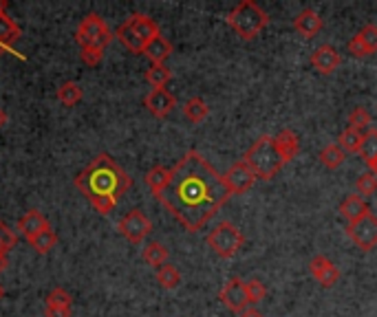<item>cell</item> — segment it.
Here are the masks:
<instances>
[{
	"mask_svg": "<svg viewBox=\"0 0 377 317\" xmlns=\"http://www.w3.org/2000/svg\"><path fill=\"white\" fill-rule=\"evenodd\" d=\"M232 196L223 174L196 150H188L179 163L170 168V181L155 198L188 231L203 229Z\"/></svg>",
	"mask_w": 377,
	"mask_h": 317,
	"instance_id": "6da1fadb",
	"label": "cell"
},
{
	"mask_svg": "<svg viewBox=\"0 0 377 317\" xmlns=\"http://www.w3.org/2000/svg\"><path fill=\"white\" fill-rule=\"evenodd\" d=\"M75 188L99 214H111L119 198L131 190V176L109 154H99L75 176Z\"/></svg>",
	"mask_w": 377,
	"mask_h": 317,
	"instance_id": "7a4b0ae2",
	"label": "cell"
},
{
	"mask_svg": "<svg viewBox=\"0 0 377 317\" xmlns=\"http://www.w3.org/2000/svg\"><path fill=\"white\" fill-rule=\"evenodd\" d=\"M113 38L115 34H111L104 18H99L97 14H86V18H82V22L78 24V31H75L82 62L89 66H97L104 58V49L111 44Z\"/></svg>",
	"mask_w": 377,
	"mask_h": 317,
	"instance_id": "3957f363",
	"label": "cell"
},
{
	"mask_svg": "<svg viewBox=\"0 0 377 317\" xmlns=\"http://www.w3.org/2000/svg\"><path fill=\"white\" fill-rule=\"evenodd\" d=\"M243 161L249 166V170L254 172L256 178H263V181H271L285 166L271 135H261L254 144H251L243 156Z\"/></svg>",
	"mask_w": 377,
	"mask_h": 317,
	"instance_id": "277c9868",
	"label": "cell"
},
{
	"mask_svg": "<svg viewBox=\"0 0 377 317\" xmlns=\"http://www.w3.org/2000/svg\"><path fill=\"white\" fill-rule=\"evenodd\" d=\"M228 22L232 26V31L241 40H254L267 24V14L251 0H245L236 9L230 11Z\"/></svg>",
	"mask_w": 377,
	"mask_h": 317,
	"instance_id": "5b68a950",
	"label": "cell"
},
{
	"mask_svg": "<svg viewBox=\"0 0 377 317\" xmlns=\"http://www.w3.org/2000/svg\"><path fill=\"white\" fill-rule=\"evenodd\" d=\"M245 243V236L243 231L230 223V221H223L218 223L210 233H208V245L212 247V251L221 258H232L236 256V251L243 247Z\"/></svg>",
	"mask_w": 377,
	"mask_h": 317,
	"instance_id": "8992f818",
	"label": "cell"
},
{
	"mask_svg": "<svg viewBox=\"0 0 377 317\" xmlns=\"http://www.w3.org/2000/svg\"><path fill=\"white\" fill-rule=\"evenodd\" d=\"M346 236L353 241L362 251H371L377 247V216L375 214H364L360 221L346 225Z\"/></svg>",
	"mask_w": 377,
	"mask_h": 317,
	"instance_id": "52a82bcc",
	"label": "cell"
},
{
	"mask_svg": "<svg viewBox=\"0 0 377 317\" xmlns=\"http://www.w3.org/2000/svg\"><path fill=\"white\" fill-rule=\"evenodd\" d=\"M117 229H119V233H121L129 243L139 245V243L146 241L148 233L153 231V223L148 221V216L144 214V211H139V209H131L129 214H126V216L119 221Z\"/></svg>",
	"mask_w": 377,
	"mask_h": 317,
	"instance_id": "ba28073f",
	"label": "cell"
},
{
	"mask_svg": "<svg viewBox=\"0 0 377 317\" xmlns=\"http://www.w3.org/2000/svg\"><path fill=\"white\" fill-rule=\"evenodd\" d=\"M7 5L0 3V56H5V53H11V56H18L20 60H27L22 56V53L16 51V42L20 40L22 31L20 26L16 24V20L9 18V14L5 11Z\"/></svg>",
	"mask_w": 377,
	"mask_h": 317,
	"instance_id": "9c48e42d",
	"label": "cell"
},
{
	"mask_svg": "<svg viewBox=\"0 0 377 317\" xmlns=\"http://www.w3.org/2000/svg\"><path fill=\"white\" fill-rule=\"evenodd\" d=\"M144 106L148 109L150 115L164 119L174 111V106H177V97H174L168 89H153L144 97Z\"/></svg>",
	"mask_w": 377,
	"mask_h": 317,
	"instance_id": "30bf717a",
	"label": "cell"
},
{
	"mask_svg": "<svg viewBox=\"0 0 377 317\" xmlns=\"http://www.w3.org/2000/svg\"><path fill=\"white\" fill-rule=\"evenodd\" d=\"M223 178H225V183H228V188H230L232 194L247 192L251 185H254V181H256L254 172L249 170V166L243 161V158H241V161H236L234 166H230V170L223 174Z\"/></svg>",
	"mask_w": 377,
	"mask_h": 317,
	"instance_id": "8fae6325",
	"label": "cell"
},
{
	"mask_svg": "<svg viewBox=\"0 0 377 317\" xmlns=\"http://www.w3.org/2000/svg\"><path fill=\"white\" fill-rule=\"evenodd\" d=\"M218 300L234 313L245 311L249 306V300H247V293H245V282L238 280V278H232L228 284L223 286V291L218 293Z\"/></svg>",
	"mask_w": 377,
	"mask_h": 317,
	"instance_id": "7c38bea8",
	"label": "cell"
},
{
	"mask_svg": "<svg viewBox=\"0 0 377 317\" xmlns=\"http://www.w3.org/2000/svg\"><path fill=\"white\" fill-rule=\"evenodd\" d=\"M309 271H311V276L320 282V286H324V288L336 286V282H338V278H340L338 267H336V264H333L329 258H324V256H316V258H311V262H309Z\"/></svg>",
	"mask_w": 377,
	"mask_h": 317,
	"instance_id": "4fadbf2b",
	"label": "cell"
},
{
	"mask_svg": "<svg viewBox=\"0 0 377 317\" xmlns=\"http://www.w3.org/2000/svg\"><path fill=\"white\" fill-rule=\"evenodd\" d=\"M311 64L318 73L322 75H331L340 66V53L331 44H320L311 53Z\"/></svg>",
	"mask_w": 377,
	"mask_h": 317,
	"instance_id": "5bb4252c",
	"label": "cell"
},
{
	"mask_svg": "<svg viewBox=\"0 0 377 317\" xmlns=\"http://www.w3.org/2000/svg\"><path fill=\"white\" fill-rule=\"evenodd\" d=\"M49 227H51V225H49V221L40 214L38 209L27 211V214L18 221V231H20V236L27 238V243H31L36 236H40Z\"/></svg>",
	"mask_w": 377,
	"mask_h": 317,
	"instance_id": "9a60e30c",
	"label": "cell"
},
{
	"mask_svg": "<svg viewBox=\"0 0 377 317\" xmlns=\"http://www.w3.org/2000/svg\"><path fill=\"white\" fill-rule=\"evenodd\" d=\"M273 141H276V148H278V154L283 156L285 163L298 156V152H300V139H298V135H296L293 130H289V128L281 130L278 135L273 137Z\"/></svg>",
	"mask_w": 377,
	"mask_h": 317,
	"instance_id": "2e32d148",
	"label": "cell"
},
{
	"mask_svg": "<svg viewBox=\"0 0 377 317\" xmlns=\"http://www.w3.org/2000/svg\"><path fill=\"white\" fill-rule=\"evenodd\" d=\"M293 26H296V31L300 36H305V38H313L320 34L322 29V18L313 11V9H305V11H300L293 20Z\"/></svg>",
	"mask_w": 377,
	"mask_h": 317,
	"instance_id": "e0dca14e",
	"label": "cell"
},
{
	"mask_svg": "<svg viewBox=\"0 0 377 317\" xmlns=\"http://www.w3.org/2000/svg\"><path fill=\"white\" fill-rule=\"evenodd\" d=\"M126 22H129L131 29H133L146 44L159 36V26L155 24V20H150V18L144 16V14H135V16H131Z\"/></svg>",
	"mask_w": 377,
	"mask_h": 317,
	"instance_id": "ac0fdd59",
	"label": "cell"
},
{
	"mask_svg": "<svg viewBox=\"0 0 377 317\" xmlns=\"http://www.w3.org/2000/svg\"><path fill=\"white\" fill-rule=\"evenodd\" d=\"M170 53H172V44L164 36H157L155 40H150L144 46V56L153 64H164L170 58Z\"/></svg>",
	"mask_w": 377,
	"mask_h": 317,
	"instance_id": "d6986e66",
	"label": "cell"
},
{
	"mask_svg": "<svg viewBox=\"0 0 377 317\" xmlns=\"http://www.w3.org/2000/svg\"><path fill=\"white\" fill-rule=\"evenodd\" d=\"M340 214H342L348 223H356V221H360L364 214H368V205L364 203L362 196L351 194V196H346V198L342 201V205H340Z\"/></svg>",
	"mask_w": 377,
	"mask_h": 317,
	"instance_id": "ffe728a7",
	"label": "cell"
},
{
	"mask_svg": "<svg viewBox=\"0 0 377 317\" xmlns=\"http://www.w3.org/2000/svg\"><path fill=\"white\" fill-rule=\"evenodd\" d=\"M115 38L129 49L131 53H144V46H146V42L131 29L129 26V22H124V24H119L117 29H115Z\"/></svg>",
	"mask_w": 377,
	"mask_h": 317,
	"instance_id": "44dd1931",
	"label": "cell"
},
{
	"mask_svg": "<svg viewBox=\"0 0 377 317\" xmlns=\"http://www.w3.org/2000/svg\"><path fill=\"white\" fill-rule=\"evenodd\" d=\"M141 256H144V262L146 264H150V267H164V264H168V249H166V245H161V243H148L146 247H144V251H141Z\"/></svg>",
	"mask_w": 377,
	"mask_h": 317,
	"instance_id": "7402d4cb",
	"label": "cell"
},
{
	"mask_svg": "<svg viewBox=\"0 0 377 317\" xmlns=\"http://www.w3.org/2000/svg\"><path fill=\"white\" fill-rule=\"evenodd\" d=\"M144 181H146V185L150 188V192L157 196V194L164 192V188H166L168 181H170V170H168V168H161V166H155L153 170L146 172Z\"/></svg>",
	"mask_w": 377,
	"mask_h": 317,
	"instance_id": "603a6c76",
	"label": "cell"
},
{
	"mask_svg": "<svg viewBox=\"0 0 377 317\" xmlns=\"http://www.w3.org/2000/svg\"><path fill=\"white\" fill-rule=\"evenodd\" d=\"M318 158H320V163H322L324 168L336 170V168H340V166L344 163L346 152H344L338 144H331V146H326V148H322V150H320Z\"/></svg>",
	"mask_w": 377,
	"mask_h": 317,
	"instance_id": "cb8c5ba5",
	"label": "cell"
},
{
	"mask_svg": "<svg viewBox=\"0 0 377 317\" xmlns=\"http://www.w3.org/2000/svg\"><path fill=\"white\" fill-rule=\"evenodd\" d=\"M184 115H186V119H190L192 124H201L203 121L208 115H210V106L201 99V97H192V99H188L186 101V106H184Z\"/></svg>",
	"mask_w": 377,
	"mask_h": 317,
	"instance_id": "d4e9b609",
	"label": "cell"
},
{
	"mask_svg": "<svg viewBox=\"0 0 377 317\" xmlns=\"http://www.w3.org/2000/svg\"><path fill=\"white\" fill-rule=\"evenodd\" d=\"M58 99L62 106L66 109H73V106H78L80 99H82V89L78 82H64L60 89H58Z\"/></svg>",
	"mask_w": 377,
	"mask_h": 317,
	"instance_id": "484cf974",
	"label": "cell"
},
{
	"mask_svg": "<svg viewBox=\"0 0 377 317\" xmlns=\"http://www.w3.org/2000/svg\"><path fill=\"white\" fill-rule=\"evenodd\" d=\"M170 69L166 64H153L146 71V82L153 86V89H166V84L170 82Z\"/></svg>",
	"mask_w": 377,
	"mask_h": 317,
	"instance_id": "4316f807",
	"label": "cell"
},
{
	"mask_svg": "<svg viewBox=\"0 0 377 317\" xmlns=\"http://www.w3.org/2000/svg\"><path fill=\"white\" fill-rule=\"evenodd\" d=\"M362 141H364V135H362L360 130L346 128V130H342V135H340V139H338V146H340L344 152H360Z\"/></svg>",
	"mask_w": 377,
	"mask_h": 317,
	"instance_id": "83f0119b",
	"label": "cell"
},
{
	"mask_svg": "<svg viewBox=\"0 0 377 317\" xmlns=\"http://www.w3.org/2000/svg\"><path fill=\"white\" fill-rule=\"evenodd\" d=\"M29 245L34 247V251H36V253L44 256V253H49V251H51V249L58 245V233H56L51 227H49V229H44L40 236H36Z\"/></svg>",
	"mask_w": 377,
	"mask_h": 317,
	"instance_id": "f1b7e54d",
	"label": "cell"
},
{
	"mask_svg": "<svg viewBox=\"0 0 377 317\" xmlns=\"http://www.w3.org/2000/svg\"><path fill=\"white\" fill-rule=\"evenodd\" d=\"M157 282L161 288H177L181 282V273L177 267H172V264H164V267L157 269Z\"/></svg>",
	"mask_w": 377,
	"mask_h": 317,
	"instance_id": "f546056e",
	"label": "cell"
},
{
	"mask_svg": "<svg viewBox=\"0 0 377 317\" xmlns=\"http://www.w3.org/2000/svg\"><path fill=\"white\" fill-rule=\"evenodd\" d=\"M356 190H358V196H373L377 192V176L373 172H366V174H360L356 178Z\"/></svg>",
	"mask_w": 377,
	"mask_h": 317,
	"instance_id": "4dcf8cb0",
	"label": "cell"
},
{
	"mask_svg": "<svg viewBox=\"0 0 377 317\" xmlns=\"http://www.w3.org/2000/svg\"><path fill=\"white\" fill-rule=\"evenodd\" d=\"M360 156L364 158L366 163L375 161L377 158V130H368L364 135L362 148H360Z\"/></svg>",
	"mask_w": 377,
	"mask_h": 317,
	"instance_id": "1f68e13d",
	"label": "cell"
},
{
	"mask_svg": "<svg viewBox=\"0 0 377 317\" xmlns=\"http://www.w3.org/2000/svg\"><path fill=\"white\" fill-rule=\"evenodd\" d=\"M245 293H247V300H249V304L254 306L256 302L265 300V296H267V288H265V284H263L261 280L251 278L249 282H245Z\"/></svg>",
	"mask_w": 377,
	"mask_h": 317,
	"instance_id": "d6a6232c",
	"label": "cell"
},
{
	"mask_svg": "<svg viewBox=\"0 0 377 317\" xmlns=\"http://www.w3.org/2000/svg\"><path fill=\"white\" fill-rule=\"evenodd\" d=\"M73 300L69 296V291H64L62 286L54 288L51 293L46 296V306H58V308H71Z\"/></svg>",
	"mask_w": 377,
	"mask_h": 317,
	"instance_id": "836d02e7",
	"label": "cell"
},
{
	"mask_svg": "<svg viewBox=\"0 0 377 317\" xmlns=\"http://www.w3.org/2000/svg\"><path fill=\"white\" fill-rule=\"evenodd\" d=\"M371 126V115H368V111L366 109H353L351 111V115H348V128H356V130H364V128H368Z\"/></svg>",
	"mask_w": 377,
	"mask_h": 317,
	"instance_id": "e575fe53",
	"label": "cell"
},
{
	"mask_svg": "<svg viewBox=\"0 0 377 317\" xmlns=\"http://www.w3.org/2000/svg\"><path fill=\"white\" fill-rule=\"evenodd\" d=\"M358 36H360L362 44L366 46L368 56H371V53H375V51H377V26H375V24H366Z\"/></svg>",
	"mask_w": 377,
	"mask_h": 317,
	"instance_id": "d590c367",
	"label": "cell"
},
{
	"mask_svg": "<svg viewBox=\"0 0 377 317\" xmlns=\"http://www.w3.org/2000/svg\"><path fill=\"white\" fill-rule=\"evenodd\" d=\"M0 243L5 245L7 251H11L18 245V236L14 233V229H9L3 221H0Z\"/></svg>",
	"mask_w": 377,
	"mask_h": 317,
	"instance_id": "8d00e7d4",
	"label": "cell"
},
{
	"mask_svg": "<svg viewBox=\"0 0 377 317\" xmlns=\"http://www.w3.org/2000/svg\"><path fill=\"white\" fill-rule=\"evenodd\" d=\"M348 53H351V56H356V58H364V56H368V51H366V46L362 44L360 36H353V38L348 40Z\"/></svg>",
	"mask_w": 377,
	"mask_h": 317,
	"instance_id": "74e56055",
	"label": "cell"
},
{
	"mask_svg": "<svg viewBox=\"0 0 377 317\" xmlns=\"http://www.w3.org/2000/svg\"><path fill=\"white\" fill-rule=\"evenodd\" d=\"M44 317H71V308H58V306H46Z\"/></svg>",
	"mask_w": 377,
	"mask_h": 317,
	"instance_id": "f35d334b",
	"label": "cell"
},
{
	"mask_svg": "<svg viewBox=\"0 0 377 317\" xmlns=\"http://www.w3.org/2000/svg\"><path fill=\"white\" fill-rule=\"evenodd\" d=\"M238 317H263V313H261V311H256L254 306H247L245 311H241V313H238Z\"/></svg>",
	"mask_w": 377,
	"mask_h": 317,
	"instance_id": "ab89813d",
	"label": "cell"
},
{
	"mask_svg": "<svg viewBox=\"0 0 377 317\" xmlns=\"http://www.w3.org/2000/svg\"><path fill=\"white\" fill-rule=\"evenodd\" d=\"M7 267H9V260H7V256H0V273H5V271H7Z\"/></svg>",
	"mask_w": 377,
	"mask_h": 317,
	"instance_id": "60d3db41",
	"label": "cell"
},
{
	"mask_svg": "<svg viewBox=\"0 0 377 317\" xmlns=\"http://www.w3.org/2000/svg\"><path fill=\"white\" fill-rule=\"evenodd\" d=\"M7 124V115H5V111L3 109H0V128H3Z\"/></svg>",
	"mask_w": 377,
	"mask_h": 317,
	"instance_id": "b9f144b4",
	"label": "cell"
},
{
	"mask_svg": "<svg viewBox=\"0 0 377 317\" xmlns=\"http://www.w3.org/2000/svg\"><path fill=\"white\" fill-rule=\"evenodd\" d=\"M368 168H371V172L377 176V158H375V161H371V163H368Z\"/></svg>",
	"mask_w": 377,
	"mask_h": 317,
	"instance_id": "7bdbcfd3",
	"label": "cell"
},
{
	"mask_svg": "<svg viewBox=\"0 0 377 317\" xmlns=\"http://www.w3.org/2000/svg\"><path fill=\"white\" fill-rule=\"evenodd\" d=\"M7 253H9V251L5 249V245H3V243H0V256H7Z\"/></svg>",
	"mask_w": 377,
	"mask_h": 317,
	"instance_id": "ee69618b",
	"label": "cell"
},
{
	"mask_svg": "<svg viewBox=\"0 0 377 317\" xmlns=\"http://www.w3.org/2000/svg\"><path fill=\"white\" fill-rule=\"evenodd\" d=\"M3 298H5V286L0 284V300H3Z\"/></svg>",
	"mask_w": 377,
	"mask_h": 317,
	"instance_id": "f6af8a7d",
	"label": "cell"
}]
</instances>
